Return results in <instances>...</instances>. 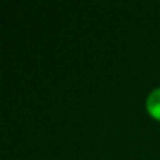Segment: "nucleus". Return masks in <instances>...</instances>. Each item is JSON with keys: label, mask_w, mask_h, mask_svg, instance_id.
Listing matches in <instances>:
<instances>
[{"label": "nucleus", "mask_w": 160, "mask_h": 160, "mask_svg": "<svg viewBox=\"0 0 160 160\" xmlns=\"http://www.w3.org/2000/svg\"><path fill=\"white\" fill-rule=\"evenodd\" d=\"M146 108L150 115L160 121V87L155 88L149 93L146 98Z\"/></svg>", "instance_id": "1"}]
</instances>
